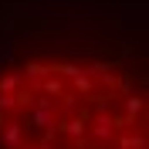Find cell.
<instances>
[{"instance_id":"1","label":"cell","mask_w":149,"mask_h":149,"mask_svg":"<svg viewBox=\"0 0 149 149\" xmlns=\"http://www.w3.org/2000/svg\"><path fill=\"white\" fill-rule=\"evenodd\" d=\"M0 149H149L146 74L109 54L10 58L0 65Z\"/></svg>"}]
</instances>
